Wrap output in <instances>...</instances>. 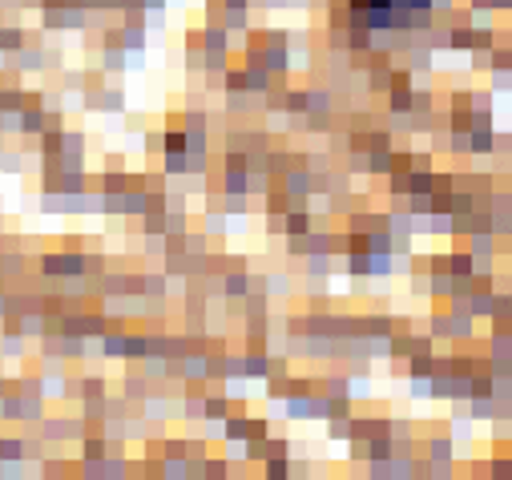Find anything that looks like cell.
Masks as SVG:
<instances>
[{"instance_id": "6da1fadb", "label": "cell", "mask_w": 512, "mask_h": 480, "mask_svg": "<svg viewBox=\"0 0 512 480\" xmlns=\"http://www.w3.org/2000/svg\"><path fill=\"white\" fill-rule=\"evenodd\" d=\"M428 0H355V13L363 21H375V25H388L396 17H404L408 9H424Z\"/></svg>"}]
</instances>
